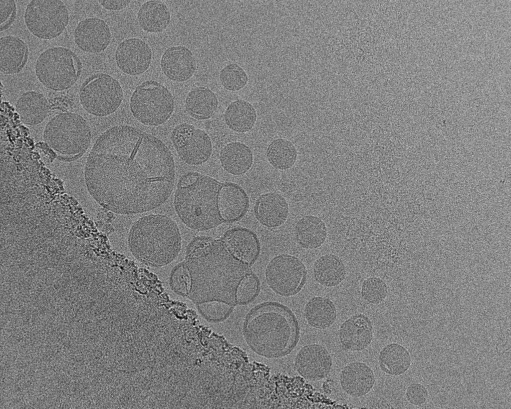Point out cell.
<instances>
[{
    "label": "cell",
    "instance_id": "1",
    "mask_svg": "<svg viewBox=\"0 0 511 409\" xmlns=\"http://www.w3.org/2000/svg\"><path fill=\"white\" fill-rule=\"evenodd\" d=\"M176 176L172 152L156 137L129 125L101 133L87 157L85 185L104 208L119 214L148 212L165 203Z\"/></svg>",
    "mask_w": 511,
    "mask_h": 409
},
{
    "label": "cell",
    "instance_id": "2",
    "mask_svg": "<svg viewBox=\"0 0 511 409\" xmlns=\"http://www.w3.org/2000/svg\"><path fill=\"white\" fill-rule=\"evenodd\" d=\"M184 263L191 277L190 300L197 305L217 301L233 306L236 288L247 270L221 243L207 237L194 239Z\"/></svg>",
    "mask_w": 511,
    "mask_h": 409
},
{
    "label": "cell",
    "instance_id": "3",
    "mask_svg": "<svg viewBox=\"0 0 511 409\" xmlns=\"http://www.w3.org/2000/svg\"><path fill=\"white\" fill-rule=\"evenodd\" d=\"M243 333L254 352L270 359L290 353L300 337L295 315L287 307L275 303H263L251 310L245 320Z\"/></svg>",
    "mask_w": 511,
    "mask_h": 409
},
{
    "label": "cell",
    "instance_id": "4",
    "mask_svg": "<svg viewBox=\"0 0 511 409\" xmlns=\"http://www.w3.org/2000/svg\"><path fill=\"white\" fill-rule=\"evenodd\" d=\"M231 182H220L209 176L188 172L179 179L174 204L181 220L199 231L212 228L221 222L219 207Z\"/></svg>",
    "mask_w": 511,
    "mask_h": 409
},
{
    "label": "cell",
    "instance_id": "5",
    "mask_svg": "<svg viewBox=\"0 0 511 409\" xmlns=\"http://www.w3.org/2000/svg\"><path fill=\"white\" fill-rule=\"evenodd\" d=\"M128 245L138 261L148 266L162 267L178 256L181 248V236L177 224L169 217L149 215L133 225Z\"/></svg>",
    "mask_w": 511,
    "mask_h": 409
},
{
    "label": "cell",
    "instance_id": "6",
    "mask_svg": "<svg viewBox=\"0 0 511 409\" xmlns=\"http://www.w3.org/2000/svg\"><path fill=\"white\" fill-rule=\"evenodd\" d=\"M43 137L56 153L74 157L87 151L91 142L92 130L87 120L80 114L61 112L47 122Z\"/></svg>",
    "mask_w": 511,
    "mask_h": 409
},
{
    "label": "cell",
    "instance_id": "7",
    "mask_svg": "<svg viewBox=\"0 0 511 409\" xmlns=\"http://www.w3.org/2000/svg\"><path fill=\"white\" fill-rule=\"evenodd\" d=\"M82 70L79 57L63 46L48 48L38 56L35 73L46 88L61 91L71 88L79 79Z\"/></svg>",
    "mask_w": 511,
    "mask_h": 409
},
{
    "label": "cell",
    "instance_id": "8",
    "mask_svg": "<svg viewBox=\"0 0 511 409\" xmlns=\"http://www.w3.org/2000/svg\"><path fill=\"white\" fill-rule=\"evenodd\" d=\"M133 116L147 126H158L165 123L174 110V99L168 89L154 80L138 85L130 99Z\"/></svg>",
    "mask_w": 511,
    "mask_h": 409
},
{
    "label": "cell",
    "instance_id": "9",
    "mask_svg": "<svg viewBox=\"0 0 511 409\" xmlns=\"http://www.w3.org/2000/svg\"><path fill=\"white\" fill-rule=\"evenodd\" d=\"M123 96L119 82L102 72L87 77L79 92V101L83 108L89 114L100 117L114 113L120 106Z\"/></svg>",
    "mask_w": 511,
    "mask_h": 409
},
{
    "label": "cell",
    "instance_id": "10",
    "mask_svg": "<svg viewBox=\"0 0 511 409\" xmlns=\"http://www.w3.org/2000/svg\"><path fill=\"white\" fill-rule=\"evenodd\" d=\"M24 20L28 30L37 38L49 40L59 36L69 20L65 3L59 0H33L26 5Z\"/></svg>",
    "mask_w": 511,
    "mask_h": 409
},
{
    "label": "cell",
    "instance_id": "11",
    "mask_svg": "<svg viewBox=\"0 0 511 409\" xmlns=\"http://www.w3.org/2000/svg\"><path fill=\"white\" fill-rule=\"evenodd\" d=\"M265 275L268 285L275 292L287 296L294 295L301 290L305 283L306 271L298 258L280 255L269 263Z\"/></svg>",
    "mask_w": 511,
    "mask_h": 409
},
{
    "label": "cell",
    "instance_id": "12",
    "mask_svg": "<svg viewBox=\"0 0 511 409\" xmlns=\"http://www.w3.org/2000/svg\"><path fill=\"white\" fill-rule=\"evenodd\" d=\"M171 139L180 158L189 165H201L212 155L213 145L210 136L191 124L178 125L172 132Z\"/></svg>",
    "mask_w": 511,
    "mask_h": 409
},
{
    "label": "cell",
    "instance_id": "13",
    "mask_svg": "<svg viewBox=\"0 0 511 409\" xmlns=\"http://www.w3.org/2000/svg\"><path fill=\"white\" fill-rule=\"evenodd\" d=\"M115 57L117 65L122 72L135 76L143 73L148 69L152 61V52L145 41L132 37L119 44Z\"/></svg>",
    "mask_w": 511,
    "mask_h": 409
},
{
    "label": "cell",
    "instance_id": "14",
    "mask_svg": "<svg viewBox=\"0 0 511 409\" xmlns=\"http://www.w3.org/2000/svg\"><path fill=\"white\" fill-rule=\"evenodd\" d=\"M332 365V359L328 350L317 344L301 348L294 360L296 371L303 378L310 381L325 378L329 374Z\"/></svg>",
    "mask_w": 511,
    "mask_h": 409
},
{
    "label": "cell",
    "instance_id": "15",
    "mask_svg": "<svg viewBox=\"0 0 511 409\" xmlns=\"http://www.w3.org/2000/svg\"><path fill=\"white\" fill-rule=\"evenodd\" d=\"M73 35L75 43L81 50L93 54L104 51L112 38L108 25L98 17H88L80 21Z\"/></svg>",
    "mask_w": 511,
    "mask_h": 409
},
{
    "label": "cell",
    "instance_id": "16",
    "mask_svg": "<svg viewBox=\"0 0 511 409\" xmlns=\"http://www.w3.org/2000/svg\"><path fill=\"white\" fill-rule=\"evenodd\" d=\"M373 327L371 320L365 315L358 313L346 320L340 326L339 339L345 350L361 351L371 344Z\"/></svg>",
    "mask_w": 511,
    "mask_h": 409
},
{
    "label": "cell",
    "instance_id": "17",
    "mask_svg": "<svg viewBox=\"0 0 511 409\" xmlns=\"http://www.w3.org/2000/svg\"><path fill=\"white\" fill-rule=\"evenodd\" d=\"M160 66L164 74L176 82L189 79L196 69V62L192 51L185 46H174L163 54Z\"/></svg>",
    "mask_w": 511,
    "mask_h": 409
},
{
    "label": "cell",
    "instance_id": "18",
    "mask_svg": "<svg viewBox=\"0 0 511 409\" xmlns=\"http://www.w3.org/2000/svg\"><path fill=\"white\" fill-rule=\"evenodd\" d=\"M375 382L372 370L362 362H352L341 372L340 382L344 392L354 397H362L372 389Z\"/></svg>",
    "mask_w": 511,
    "mask_h": 409
},
{
    "label": "cell",
    "instance_id": "19",
    "mask_svg": "<svg viewBox=\"0 0 511 409\" xmlns=\"http://www.w3.org/2000/svg\"><path fill=\"white\" fill-rule=\"evenodd\" d=\"M15 110L21 122L27 126H34L42 123L47 117L50 105L42 93L33 90L23 92L15 104Z\"/></svg>",
    "mask_w": 511,
    "mask_h": 409
},
{
    "label": "cell",
    "instance_id": "20",
    "mask_svg": "<svg viewBox=\"0 0 511 409\" xmlns=\"http://www.w3.org/2000/svg\"><path fill=\"white\" fill-rule=\"evenodd\" d=\"M28 48L20 38L6 35L0 39V70L5 75L20 72L28 58Z\"/></svg>",
    "mask_w": 511,
    "mask_h": 409
},
{
    "label": "cell",
    "instance_id": "21",
    "mask_svg": "<svg viewBox=\"0 0 511 409\" xmlns=\"http://www.w3.org/2000/svg\"><path fill=\"white\" fill-rule=\"evenodd\" d=\"M257 219L264 225L273 227L280 225L287 218L288 206L280 194L268 192L257 198L255 207Z\"/></svg>",
    "mask_w": 511,
    "mask_h": 409
},
{
    "label": "cell",
    "instance_id": "22",
    "mask_svg": "<svg viewBox=\"0 0 511 409\" xmlns=\"http://www.w3.org/2000/svg\"><path fill=\"white\" fill-rule=\"evenodd\" d=\"M219 160L223 169L234 176H241L252 167L254 156L251 148L241 142L226 144L221 149Z\"/></svg>",
    "mask_w": 511,
    "mask_h": 409
},
{
    "label": "cell",
    "instance_id": "23",
    "mask_svg": "<svg viewBox=\"0 0 511 409\" xmlns=\"http://www.w3.org/2000/svg\"><path fill=\"white\" fill-rule=\"evenodd\" d=\"M224 242L235 257L247 264L253 262L258 253V243L255 235L248 230H231L224 236Z\"/></svg>",
    "mask_w": 511,
    "mask_h": 409
},
{
    "label": "cell",
    "instance_id": "24",
    "mask_svg": "<svg viewBox=\"0 0 511 409\" xmlns=\"http://www.w3.org/2000/svg\"><path fill=\"white\" fill-rule=\"evenodd\" d=\"M219 106L216 94L205 86L197 87L191 90L185 99L188 113L193 118L207 120L216 112Z\"/></svg>",
    "mask_w": 511,
    "mask_h": 409
},
{
    "label": "cell",
    "instance_id": "25",
    "mask_svg": "<svg viewBox=\"0 0 511 409\" xmlns=\"http://www.w3.org/2000/svg\"><path fill=\"white\" fill-rule=\"evenodd\" d=\"M139 25L144 31L151 33L162 32L168 26L171 13L167 5L161 0L144 2L137 13Z\"/></svg>",
    "mask_w": 511,
    "mask_h": 409
},
{
    "label": "cell",
    "instance_id": "26",
    "mask_svg": "<svg viewBox=\"0 0 511 409\" xmlns=\"http://www.w3.org/2000/svg\"><path fill=\"white\" fill-rule=\"evenodd\" d=\"M313 276L320 285L326 287L339 285L346 277V268L343 261L333 254L319 257L313 267Z\"/></svg>",
    "mask_w": 511,
    "mask_h": 409
},
{
    "label": "cell",
    "instance_id": "27",
    "mask_svg": "<svg viewBox=\"0 0 511 409\" xmlns=\"http://www.w3.org/2000/svg\"><path fill=\"white\" fill-rule=\"evenodd\" d=\"M295 236L298 242L303 248L317 249L325 242L327 236V227L320 218L307 215L300 219L296 223Z\"/></svg>",
    "mask_w": 511,
    "mask_h": 409
},
{
    "label": "cell",
    "instance_id": "28",
    "mask_svg": "<svg viewBox=\"0 0 511 409\" xmlns=\"http://www.w3.org/2000/svg\"><path fill=\"white\" fill-rule=\"evenodd\" d=\"M256 119L257 114L254 106L250 102L242 99L230 103L224 113V119L227 126L238 133H245L251 130Z\"/></svg>",
    "mask_w": 511,
    "mask_h": 409
},
{
    "label": "cell",
    "instance_id": "29",
    "mask_svg": "<svg viewBox=\"0 0 511 409\" xmlns=\"http://www.w3.org/2000/svg\"><path fill=\"white\" fill-rule=\"evenodd\" d=\"M304 314L308 325L317 329L330 327L337 318L333 302L328 298L321 296L314 297L307 303Z\"/></svg>",
    "mask_w": 511,
    "mask_h": 409
},
{
    "label": "cell",
    "instance_id": "30",
    "mask_svg": "<svg viewBox=\"0 0 511 409\" xmlns=\"http://www.w3.org/2000/svg\"><path fill=\"white\" fill-rule=\"evenodd\" d=\"M378 363L383 372L389 375L398 376L409 369L412 358L410 352L405 347L393 343L383 348L379 355Z\"/></svg>",
    "mask_w": 511,
    "mask_h": 409
},
{
    "label": "cell",
    "instance_id": "31",
    "mask_svg": "<svg viewBox=\"0 0 511 409\" xmlns=\"http://www.w3.org/2000/svg\"><path fill=\"white\" fill-rule=\"evenodd\" d=\"M266 154L270 165L280 170L292 167L297 157V152L293 143L282 138H276L269 143Z\"/></svg>",
    "mask_w": 511,
    "mask_h": 409
},
{
    "label": "cell",
    "instance_id": "32",
    "mask_svg": "<svg viewBox=\"0 0 511 409\" xmlns=\"http://www.w3.org/2000/svg\"><path fill=\"white\" fill-rule=\"evenodd\" d=\"M219 79L222 86L231 91H238L247 84L248 76L245 70L237 63L226 65L220 71Z\"/></svg>",
    "mask_w": 511,
    "mask_h": 409
},
{
    "label": "cell",
    "instance_id": "33",
    "mask_svg": "<svg viewBox=\"0 0 511 409\" xmlns=\"http://www.w3.org/2000/svg\"><path fill=\"white\" fill-rule=\"evenodd\" d=\"M388 294V287L384 281L379 277H371L365 280L361 286V295L366 302L379 304L384 301Z\"/></svg>",
    "mask_w": 511,
    "mask_h": 409
},
{
    "label": "cell",
    "instance_id": "34",
    "mask_svg": "<svg viewBox=\"0 0 511 409\" xmlns=\"http://www.w3.org/2000/svg\"><path fill=\"white\" fill-rule=\"evenodd\" d=\"M201 316L210 322H220L226 320L232 312L233 306L217 301H209L197 304Z\"/></svg>",
    "mask_w": 511,
    "mask_h": 409
},
{
    "label": "cell",
    "instance_id": "35",
    "mask_svg": "<svg viewBox=\"0 0 511 409\" xmlns=\"http://www.w3.org/2000/svg\"><path fill=\"white\" fill-rule=\"evenodd\" d=\"M191 282L190 273L184 262L177 265L173 269L170 275V284L175 293L187 297L191 288Z\"/></svg>",
    "mask_w": 511,
    "mask_h": 409
},
{
    "label": "cell",
    "instance_id": "36",
    "mask_svg": "<svg viewBox=\"0 0 511 409\" xmlns=\"http://www.w3.org/2000/svg\"><path fill=\"white\" fill-rule=\"evenodd\" d=\"M258 283L256 278L253 275H247L238 284L235 292L236 302L246 304L252 301L258 291Z\"/></svg>",
    "mask_w": 511,
    "mask_h": 409
},
{
    "label": "cell",
    "instance_id": "37",
    "mask_svg": "<svg viewBox=\"0 0 511 409\" xmlns=\"http://www.w3.org/2000/svg\"><path fill=\"white\" fill-rule=\"evenodd\" d=\"M16 15L14 0H0V31L7 29L14 21Z\"/></svg>",
    "mask_w": 511,
    "mask_h": 409
},
{
    "label": "cell",
    "instance_id": "38",
    "mask_svg": "<svg viewBox=\"0 0 511 409\" xmlns=\"http://www.w3.org/2000/svg\"><path fill=\"white\" fill-rule=\"evenodd\" d=\"M405 396L407 400L415 406L424 405L428 398V391L422 384L418 383H412L407 388Z\"/></svg>",
    "mask_w": 511,
    "mask_h": 409
},
{
    "label": "cell",
    "instance_id": "39",
    "mask_svg": "<svg viewBox=\"0 0 511 409\" xmlns=\"http://www.w3.org/2000/svg\"><path fill=\"white\" fill-rule=\"evenodd\" d=\"M99 3L104 8L107 10H120L125 8L130 3V0H98Z\"/></svg>",
    "mask_w": 511,
    "mask_h": 409
}]
</instances>
